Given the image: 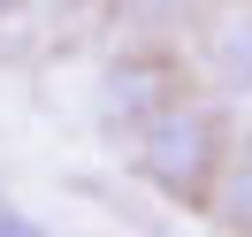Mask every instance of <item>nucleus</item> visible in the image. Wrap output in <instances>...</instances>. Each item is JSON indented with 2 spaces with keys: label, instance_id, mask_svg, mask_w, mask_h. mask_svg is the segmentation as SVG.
Wrapping results in <instances>:
<instances>
[{
  "label": "nucleus",
  "instance_id": "1",
  "mask_svg": "<svg viewBox=\"0 0 252 237\" xmlns=\"http://www.w3.org/2000/svg\"><path fill=\"white\" fill-rule=\"evenodd\" d=\"M229 138H237L229 115H221L214 100L184 92L168 115H153V123L130 138V169H138L168 206L206 214V206H214V184H221V161H229Z\"/></svg>",
  "mask_w": 252,
  "mask_h": 237
},
{
  "label": "nucleus",
  "instance_id": "2",
  "mask_svg": "<svg viewBox=\"0 0 252 237\" xmlns=\"http://www.w3.org/2000/svg\"><path fill=\"white\" fill-rule=\"evenodd\" d=\"M176 100H184V62H176L168 46H153V38H138V46H123L107 69H99L92 123H99V138L130 145L153 115H168Z\"/></svg>",
  "mask_w": 252,
  "mask_h": 237
},
{
  "label": "nucleus",
  "instance_id": "3",
  "mask_svg": "<svg viewBox=\"0 0 252 237\" xmlns=\"http://www.w3.org/2000/svg\"><path fill=\"white\" fill-rule=\"evenodd\" d=\"M199 69L221 100H252V0H221V16L199 38Z\"/></svg>",
  "mask_w": 252,
  "mask_h": 237
},
{
  "label": "nucleus",
  "instance_id": "4",
  "mask_svg": "<svg viewBox=\"0 0 252 237\" xmlns=\"http://www.w3.org/2000/svg\"><path fill=\"white\" fill-rule=\"evenodd\" d=\"M206 214L221 222V237H252V130L229 138V161H221V184Z\"/></svg>",
  "mask_w": 252,
  "mask_h": 237
},
{
  "label": "nucleus",
  "instance_id": "5",
  "mask_svg": "<svg viewBox=\"0 0 252 237\" xmlns=\"http://www.w3.org/2000/svg\"><path fill=\"white\" fill-rule=\"evenodd\" d=\"M107 16L123 23L130 38H168L184 23V0H107Z\"/></svg>",
  "mask_w": 252,
  "mask_h": 237
},
{
  "label": "nucleus",
  "instance_id": "6",
  "mask_svg": "<svg viewBox=\"0 0 252 237\" xmlns=\"http://www.w3.org/2000/svg\"><path fill=\"white\" fill-rule=\"evenodd\" d=\"M0 237H46V230H31V222H23L16 206H0Z\"/></svg>",
  "mask_w": 252,
  "mask_h": 237
},
{
  "label": "nucleus",
  "instance_id": "7",
  "mask_svg": "<svg viewBox=\"0 0 252 237\" xmlns=\"http://www.w3.org/2000/svg\"><path fill=\"white\" fill-rule=\"evenodd\" d=\"M23 8H31V0H0V23H16V16H23Z\"/></svg>",
  "mask_w": 252,
  "mask_h": 237
}]
</instances>
